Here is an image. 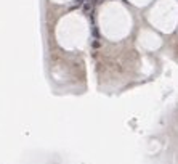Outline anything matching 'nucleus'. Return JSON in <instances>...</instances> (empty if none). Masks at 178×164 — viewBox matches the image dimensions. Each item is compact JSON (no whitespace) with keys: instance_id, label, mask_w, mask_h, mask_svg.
I'll return each mask as SVG.
<instances>
[{"instance_id":"f257e3e1","label":"nucleus","mask_w":178,"mask_h":164,"mask_svg":"<svg viewBox=\"0 0 178 164\" xmlns=\"http://www.w3.org/2000/svg\"><path fill=\"white\" fill-rule=\"evenodd\" d=\"M90 10H91V5L90 3H85L84 5V11H90Z\"/></svg>"}]
</instances>
